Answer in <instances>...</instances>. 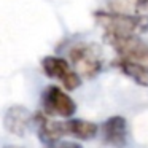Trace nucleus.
I'll list each match as a JSON object with an SVG mask.
<instances>
[{"instance_id": "6e6552de", "label": "nucleus", "mask_w": 148, "mask_h": 148, "mask_svg": "<svg viewBox=\"0 0 148 148\" xmlns=\"http://www.w3.org/2000/svg\"><path fill=\"white\" fill-rule=\"evenodd\" d=\"M34 121H37L38 126V135L43 143H53V142L61 140L64 135L69 134L67 123L65 121H51V119L43 118L42 115L34 116Z\"/></svg>"}, {"instance_id": "f257e3e1", "label": "nucleus", "mask_w": 148, "mask_h": 148, "mask_svg": "<svg viewBox=\"0 0 148 148\" xmlns=\"http://www.w3.org/2000/svg\"><path fill=\"white\" fill-rule=\"evenodd\" d=\"M94 19L105 32L110 34L138 35L148 32V16L140 13L129 14L123 11H96Z\"/></svg>"}, {"instance_id": "f8f14e48", "label": "nucleus", "mask_w": 148, "mask_h": 148, "mask_svg": "<svg viewBox=\"0 0 148 148\" xmlns=\"http://www.w3.org/2000/svg\"><path fill=\"white\" fill-rule=\"evenodd\" d=\"M135 11L148 16V0H135Z\"/></svg>"}, {"instance_id": "0eeeda50", "label": "nucleus", "mask_w": 148, "mask_h": 148, "mask_svg": "<svg viewBox=\"0 0 148 148\" xmlns=\"http://www.w3.org/2000/svg\"><path fill=\"white\" fill-rule=\"evenodd\" d=\"M103 138L115 148H124L127 145V123L123 116H110L102 126Z\"/></svg>"}, {"instance_id": "423d86ee", "label": "nucleus", "mask_w": 148, "mask_h": 148, "mask_svg": "<svg viewBox=\"0 0 148 148\" xmlns=\"http://www.w3.org/2000/svg\"><path fill=\"white\" fill-rule=\"evenodd\" d=\"M34 115L21 105H13L7 110L3 116V126L8 132L18 137H24L34 124Z\"/></svg>"}, {"instance_id": "ddd939ff", "label": "nucleus", "mask_w": 148, "mask_h": 148, "mask_svg": "<svg viewBox=\"0 0 148 148\" xmlns=\"http://www.w3.org/2000/svg\"><path fill=\"white\" fill-rule=\"evenodd\" d=\"M3 148H23V147H18V145H5Z\"/></svg>"}, {"instance_id": "9b49d317", "label": "nucleus", "mask_w": 148, "mask_h": 148, "mask_svg": "<svg viewBox=\"0 0 148 148\" xmlns=\"http://www.w3.org/2000/svg\"><path fill=\"white\" fill-rule=\"evenodd\" d=\"M46 148H83L80 143L77 142H72V140H58V142H53V143H48Z\"/></svg>"}, {"instance_id": "20e7f679", "label": "nucleus", "mask_w": 148, "mask_h": 148, "mask_svg": "<svg viewBox=\"0 0 148 148\" xmlns=\"http://www.w3.org/2000/svg\"><path fill=\"white\" fill-rule=\"evenodd\" d=\"M43 112L49 116L70 118L77 112L75 100L59 86H48L42 94Z\"/></svg>"}, {"instance_id": "7ed1b4c3", "label": "nucleus", "mask_w": 148, "mask_h": 148, "mask_svg": "<svg viewBox=\"0 0 148 148\" xmlns=\"http://www.w3.org/2000/svg\"><path fill=\"white\" fill-rule=\"evenodd\" d=\"M69 59L81 78H94L102 69L99 51L89 43H75L69 49Z\"/></svg>"}, {"instance_id": "9d476101", "label": "nucleus", "mask_w": 148, "mask_h": 148, "mask_svg": "<svg viewBox=\"0 0 148 148\" xmlns=\"http://www.w3.org/2000/svg\"><path fill=\"white\" fill-rule=\"evenodd\" d=\"M67 123V131L70 135L80 138V140H91L97 135L99 127L96 123L92 121H86V119H78V118H72Z\"/></svg>"}, {"instance_id": "f03ea898", "label": "nucleus", "mask_w": 148, "mask_h": 148, "mask_svg": "<svg viewBox=\"0 0 148 148\" xmlns=\"http://www.w3.org/2000/svg\"><path fill=\"white\" fill-rule=\"evenodd\" d=\"M103 40L115 49L119 59L148 67V43L138 35L103 32Z\"/></svg>"}, {"instance_id": "1a4fd4ad", "label": "nucleus", "mask_w": 148, "mask_h": 148, "mask_svg": "<svg viewBox=\"0 0 148 148\" xmlns=\"http://www.w3.org/2000/svg\"><path fill=\"white\" fill-rule=\"evenodd\" d=\"M115 67L119 69L126 77H129L132 81H135L137 84L143 88H148V67L147 65H142V64H135V62H129L124 61V59H116L115 62Z\"/></svg>"}, {"instance_id": "39448f33", "label": "nucleus", "mask_w": 148, "mask_h": 148, "mask_svg": "<svg viewBox=\"0 0 148 148\" xmlns=\"http://www.w3.org/2000/svg\"><path fill=\"white\" fill-rule=\"evenodd\" d=\"M42 69L45 75H48L53 80H58L62 83V86L67 91H73L80 88L81 77L75 72V69L70 65V62L58 56H46L42 59Z\"/></svg>"}]
</instances>
